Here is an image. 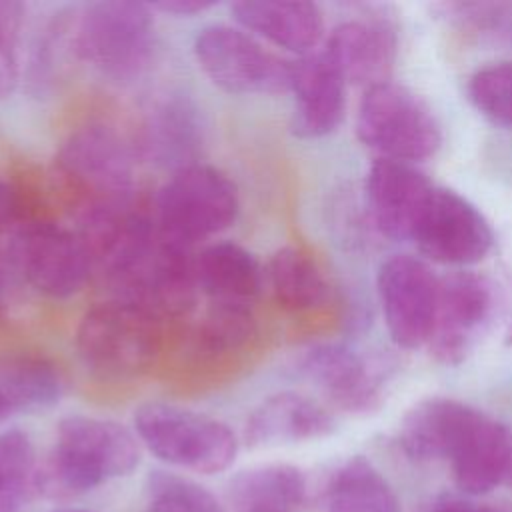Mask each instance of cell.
I'll use <instances>...</instances> for the list:
<instances>
[{
  "mask_svg": "<svg viewBox=\"0 0 512 512\" xmlns=\"http://www.w3.org/2000/svg\"><path fill=\"white\" fill-rule=\"evenodd\" d=\"M140 464V444L122 424L96 416H66L56 442L38 464L36 492L50 500H72L106 480L128 476Z\"/></svg>",
  "mask_w": 512,
  "mask_h": 512,
  "instance_id": "1",
  "label": "cell"
},
{
  "mask_svg": "<svg viewBox=\"0 0 512 512\" xmlns=\"http://www.w3.org/2000/svg\"><path fill=\"white\" fill-rule=\"evenodd\" d=\"M150 4L108 0L76 12L78 60L114 84H132L148 70L156 28Z\"/></svg>",
  "mask_w": 512,
  "mask_h": 512,
  "instance_id": "2",
  "label": "cell"
},
{
  "mask_svg": "<svg viewBox=\"0 0 512 512\" xmlns=\"http://www.w3.org/2000/svg\"><path fill=\"white\" fill-rule=\"evenodd\" d=\"M160 346V318L116 298L90 308L76 328L80 360L104 378L140 376L156 362Z\"/></svg>",
  "mask_w": 512,
  "mask_h": 512,
  "instance_id": "3",
  "label": "cell"
},
{
  "mask_svg": "<svg viewBox=\"0 0 512 512\" xmlns=\"http://www.w3.org/2000/svg\"><path fill=\"white\" fill-rule=\"evenodd\" d=\"M134 428L156 458L192 472H224L238 454V438L230 426L176 404H142L134 412Z\"/></svg>",
  "mask_w": 512,
  "mask_h": 512,
  "instance_id": "4",
  "label": "cell"
},
{
  "mask_svg": "<svg viewBox=\"0 0 512 512\" xmlns=\"http://www.w3.org/2000/svg\"><path fill=\"white\" fill-rule=\"evenodd\" d=\"M356 136L380 158L406 164L424 162L442 146V130L430 106L392 80L364 90L356 112Z\"/></svg>",
  "mask_w": 512,
  "mask_h": 512,
  "instance_id": "5",
  "label": "cell"
},
{
  "mask_svg": "<svg viewBox=\"0 0 512 512\" xmlns=\"http://www.w3.org/2000/svg\"><path fill=\"white\" fill-rule=\"evenodd\" d=\"M240 212L238 188L228 174L208 164L172 172L156 196V224L170 238L194 248L230 228Z\"/></svg>",
  "mask_w": 512,
  "mask_h": 512,
  "instance_id": "6",
  "label": "cell"
},
{
  "mask_svg": "<svg viewBox=\"0 0 512 512\" xmlns=\"http://www.w3.org/2000/svg\"><path fill=\"white\" fill-rule=\"evenodd\" d=\"M58 172L86 198V210L126 208L136 184V150L110 126L74 130L56 158Z\"/></svg>",
  "mask_w": 512,
  "mask_h": 512,
  "instance_id": "7",
  "label": "cell"
},
{
  "mask_svg": "<svg viewBox=\"0 0 512 512\" xmlns=\"http://www.w3.org/2000/svg\"><path fill=\"white\" fill-rule=\"evenodd\" d=\"M192 48L206 78L228 94L290 92L294 62L270 52L242 28L226 24L204 26L196 34Z\"/></svg>",
  "mask_w": 512,
  "mask_h": 512,
  "instance_id": "8",
  "label": "cell"
},
{
  "mask_svg": "<svg viewBox=\"0 0 512 512\" xmlns=\"http://www.w3.org/2000/svg\"><path fill=\"white\" fill-rule=\"evenodd\" d=\"M498 296L480 272L454 270L440 276L436 316L428 338L430 356L442 366H460L492 324Z\"/></svg>",
  "mask_w": 512,
  "mask_h": 512,
  "instance_id": "9",
  "label": "cell"
},
{
  "mask_svg": "<svg viewBox=\"0 0 512 512\" xmlns=\"http://www.w3.org/2000/svg\"><path fill=\"white\" fill-rule=\"evenodd\" d=\"M12 260L24 280L50 298L80 292L94 264L80 232L46 220L28 222L14 234Z\"/></svg>",
  "mask_w": 512,
  "mask_h": 512,
  "instance_id": "10",
  "label": "cell"
},
{
  "mask_svg": "<svg viewBox=\"0 0 512 512\" xmlns=\"http://www.w3.org/2000/svg\"><path fill=\"white\" fill-rule=\"evenodd\" d=\"M384 322L392 342L404 350L428 344L440 290V276L410 254L382 262L376 278Z\"/></svg>",
  "mask_w": 512,
  "mask_h": 512,
  "instance_id": "11",
  "label": "cell"
},
{
  "mask_svg": "<svg viewBox=\"0 0 512 512\" xmlns=\"http://www.w3.org/2000/svg\"><path fill=\"white\" fill-rule=\"evenodd\" d=\"M412 242L440 264L470 266L480 262L494 244V234L484 214L454 190L434 186Z\"/></svg>",
  "mask_w": 512,
  "mask_h": 512,
  "instance_id": "12",
  "label": "cell"
},
{
  "mask_svg": "<svg viewBox=\"0 0 512 512\" xmlns=\"http://www.w3.org/2000/svg\"><path fill=\"white\" fill-rule=\"evenodd\" d=\"M434 184L414 164L376 158L366 174V208L372 224L392 240H412Z\"/></svg>",
  "mask_w": 512,
  "mask_h": 512,
  "instance_id": "13",
  "label": "cell"
},
{
  "mask_svg": "<svg viewBox=\"0 0 512 512\" xmlns=\"http://www.w3.org/2000/svg\"><path fill=\"white\" fill-rule=\"evenodd\" d=\"M202 144V116L186 94L168 92L150 102L138 138V150L148 162L176 172L200 162Z\"/></svg>",
  "mask_w": 512,
  "mask_h": 512,
  "instance_id": "14",
  "label": "cell"
},
{
  "mask_svg": "<svg viewBox=\"0 0 512 512\" xmlns=\"http://www.w3.org/2000/svg\"><path fill=\"white\" fill-rule=\"evenodd\" d=\"M300 372L348 414H370L382 404V384L368 362L342 344H318L300 358Z\"/></svg>",
  "mask_w": 512,
  "mask_h": 512,
  "instance_id": "15",
  "label": "cell"
},
{
  "mask_svg": "<svg viewBox=\"0 0 512 512\" xmlns=\"http://www.w3.org/2000/svg\"><path fill=\"white\" fill-rule=\"evenodd\" d=\"M292 132L300 138H322L334 132L346 112V80L320 50L294 62Z\"/></svg>",
  "mask_w": 512,
  "mask_h": 512,
  "instance_id": "16",
  "label": "cell"
},
{
  "mask_svg": "<svg viewBox=\"0 0 512 512\" xmlns=\"http://www.w3.org/2000/svg\"><path fill=\"white\" fill-rule=\"evenodd\" d=\"M334 416L316 400L298 392L264 398L246 418L244 442L250 448H272L330 436Z\"/></svg>",
  "mask_w": 512,
  "mask_h": 512,
  "instance_id": "17",
  "label": "cell"
},
{
  "mask_svg": "<svg viewBox=\"0 0 512 512\" xmlns=\"http://www.w3.org/2000/svg\"><path fill=\"white\" fill-rule=\"evenodd\" d=\"M396 50V32L384 20L342 22L324 46L346 84L364 86V90L390 80Z\"/></svg>",
  "mask_w": 512,
  "mask_h": 512,
  "instance_id": "18",
  "label": "cell"
},
{
  "mask_svg": "<svg viewBox=\"0 0 512 512\" xmlns=\"http://www.w3.org/2000/svg\"><path fill=\"white\" fill-rule=\"evenodd\" d=\"M510 458L512 434L508 428L476 410L448 460L456 486L466 494L480 496L506 480Z\"/></svg>",
  "mask_w": 512,
  "mask_h": 512,
  "instance_id": "19",
  "label": "cell"
},
{
  "mask_svg": "<svg viewBox=\"0 0 512 512\" xmlns=\"http://www.w3.org/2000/svg\"><path fill=\"white\" fill-rule=\"evenodd\" d=\"M230 12L242 30L300 56L312 54L324 34L322 10L314 2L240 0Z\"/></svg>",
  "mask_w": 512,
  "mask_h": 512,
  "instance_id": "20",
  "label": "cell"
},
{
  "mask_svg": "<svg viewBox=\"0 0 512 512\" xmlns=\"http://www.w3.org/2000/svg\"><path fill=\"white\" fill-rule=\"evenodd\" d=\"M476 408L454 398H426L414 404L400 424V446L414 460L450 458Z\"/></svg>",
  "mask_w": 512,
  "mask_h": 512,
  "instance_id": "21",
  "label": "cell"
},
{
  "mask_svg": "<svg viewBox=\"0 0 512 512\" xmlns=\"http://www.w3.org/2000/svg\"><path fill=\"white\" fill-rule=\"evenodd\" d=\"M198 288L210 300L252 304L266 272L258 258L236 242H214L196 254Z\"/></svg>",
  "mask_w": 512,
  "mask_h": 512,
  "instance_id": "22",
  "label": "cell"
},
{
  "mask_svg": "<svg viewBox=\"0 0 512 512\" xmlns=\"http://www.w3.org/2000/svg\"><path fill=\"white\" fill-rule=\"evenodd\" d=\"M306 496V478L292 464H262L242 470L230 484L236 512H292Z\"/></svg>",
  "mask_w": 512,
  "mask_h": 512,
  "instance_id": "23",
  "label": "cell"
},
{
  "mask_svg": "<svg viewBox=\"0 0 512 512\" xmlns=\"http://www.w3.org/2000/svg\"><path fill=\"white\" fill-rule=\"evenodd\" d=\"M266 280L276 302L292 312L320 308L330 294V286L316 260L296 246L278 248L266 264Z\"/></svg>",
  "mask_w": 512,
  "mask_h": 512,
  "instance_id": "24",
  "label": "cell"
},
{
  "mask_svg": "<svg viewBox=\"0 0 512 512\" xmlns=\"http://www.w3.org/2000/svg\"><path fill=\"white\" fill-rule=\"evenodd\" d=\"M326 512H398V498L366 458L354 456L332 474Z\"/></svg>",
  "mask_w": 512,
  "mask_h": 512,
  "instance_id": "25",
  "label": "cell"
},
{
  "mask_svg": "<svg viewBox=\"0 0 512 512\" xmlns=\"http://www.w3.org/2000/svg\"><path fill=\"white\" fill-rule=\"evenodd\" d=\"M434 10L448 28L474 48H512V2H444Z\"/></svg>",
  "mask_w": 512,
  "mask_h": 512,
  "instance_id": "26",
  "label": "cell"
},
{
  "mask_svg": "<svg viewBox=\"0 0 512 512\" xmlns=\"http://www.w3.org/2000/svg\"><path fill=\"white\" fill-rule=\"evenodd\" d=\"M0 392L14 412L42 410L60 400L62 378L58 368L44 358H8L0 360Z\"/></svg>",
  "mask_w": 512,
  "mask_h": 512,
  "instance_id": "27",
  "label": "cell"
},
{
  "mask_svg": "<svg viewBox=\"0 0 512 512\" xmlns=\"http://www.w3.org/2000/svg\"><path fill=\"white\" fill-rule=\"evenodd\" d=\"M256 334L252 304L210 300L196 332V348L204 354H226L246 346Z\"/></svg>",
  "mask_w": 512,
  "mask_h": 512,
  "instance_id": "28",
  "label": "cell"
},
{
  "mask_svg": "<svg viewBox=\"0 0 512 512\" xmlns=\"http://www.w3.org/2000/svg\"><path fill=\"white\" fill-rule=\"evenodd\" d=\"M78 60L76 10L58 12L38 36L28 66V82L40 92L62 78L68 64Z\"/></svg>",
  "mask_w": 512,
  "mask_h": 512,
  "instance_id": "29",
  "label": "cell"
},
{
  "mask_svg": "<svg viewBox=\"0 0 512 512\" xmlns=\"http://www.w3.org/2000/svg\"><path fill=\"white\" fill-rule=\"evenodd\" d=\"M36 452L30 436L18 428L0 434V512L18 508L36 492Z\"/></svg>",
  "mask_w": 512,
  "mask_h": 512,
  "instance_id": "30",
  "label": "cell"
},
{
  "mask_svg": "<svg viewBox=\"0 0 512 512\" xmlns=\"http://www.w3.org/2000/svg\"><path fill=\"white\" fill-rule=\"evenodd\" d=\"M146 512H224L218 498L202 484L166 470L146 478Z\"/></svg>",
  "mask_w": 512,
  "mask_h": 512,
  "instance_id": "31",
  "label": "cell"
},
{
  "mask_svg": "<svg viewBox=\"0 0 512 512\" xmlns=\"http://www.w3.org/2000/svg\"><path fill=\"white\" fill-rule=\"evenodd\" d=\"M468 98L494 124L512 126V62L476 70L468 80Z\"/></svg>",
  "mask_w": 512,
  "mask_h": 512,
  "instance_id": "32",
  "label": "cell"
},
{
  "mask_svg": "<svg viewBox=\"0 0 512 512\" xmlns=\"http://www.w3.org/2000/svg\"><path fill=\"white\" fill-rule=\"evenodd\" d=\"M24 14V4L0 0V100L10 98L20 82L18 48Z\"/></svg>",
  "mask_w": 512,
  "mask_h": 512,
  "instance_id": "33",
  "label": "cell"
},
{
  "mask_svg": "<svg viewBox=\"0 0 512 512\" xmlns=\"http://www.w3.org/2000/svg\"><path fill=\"white\" fill-rule=\"evenodd\" d=\"M212 6H214V2H206V0H162V2L150 4L152 10L172 14V16H184V18L202 14V12L210 10Z\"/></svg>",
  "mask_w": 512,
  "mask_h": 512,
  "instance_id": "34",
  "label": "cell"
},
{
  "mask_svg": "<svg viewBox=\"0 0 512 512\" xmlns=\"http://www.w3.org/2000/svg\"><path fill=\"white\" fill-rule=\"evenodd\" d=\"M426 512H480V508L472 506L468 500L454 496V494H444L436 498Z\"/></svg>",
  "mask_w": 512,
  "mask_h": 512,
  "instance_id": "35",
  "label": "cell"
},
{
  "mask_svg": "<svg viewBox=\"0 0 512 512\" xmlns=\"http://www.w3.org/2000/svg\"><path fill=\"white\" fill-rule=\"evenodd\" d=\"M16 214V196L10 186L0 178V228L8 224Z\"/></svg>",
  "mask_w": 512,
  "mask_h": 512,
  "instance_id": "36",
  "label": "cell"
},
{
  "mask_svg": "<svg viewBox=\"0 0 512 512\" xmlns=\"http://www.w3.org/2000/svg\"><path fill=\"white\" fill-rule=\"evenodd\" d=\"M12 414H16L14 412V408H12V404L4 398V394L0 392V424L6 420V418H10Z\"/></svg>",
  "mask_w": 512,
  "mask_h": 512,
  "instance_id": "37",
  "label": "cell"
},
{
  "mask_svg": "<svg viewBox=\"0 0 512 512\" xmlns=\"http://www.w3.org/2000/svg\"><path fill=\"white\" fill-rule=\"evenodd\" d=\"M6 294H8V270H6L4 264L0 262V304L4 302Z\"/></svg>",
  "mask_w": 512,
  "mask_h": 512,
  "instance_id": "38",
  "label": "cell"
},
{
  "mask_svg": "<svg viewBox=\"0 0 512 512\" xmlns=\"http://www.w3.org/2000/svg\"><path fill=\"white\" fill-rule=\"evenodd\" d=\"M506 480L512 484V458H510V468H508V476H506Z\"/></svg>",
  "mask_w": 512,
  "mask_h": 512,
  "instance_id": "39",
  "label": "cell"
},
{
  "mask_svg": "<svg viewBox=\"0 0 512 512\" xmlns=\"http://www.w3.org/2000/svg\"><path fill=\"white\" fill-rule=\"evenodd\" d=\"M480 512H506V510H498V508H480Z\"/></svg>",
  "mask_w": 512,
  "mask_h": 512,
  "instance_id": "40",
  "label": "cell"
},
{
  "mask_svg": "<svg viewBox=\"0 0 512 512\" xmlns=\"http://www.w3.org/2000/svg\"><path fill=\"white\" fill-rule=\"evenodd\" d=\"M506 344H510V346H512V328H510V332H508V338H506Z\"/></svg>",
  "mask_w": 512,
  "mask_h": 512,
  "instance_id": "41",
  "label": "cell"
},
{
  "mask_svg": "<svg viewBox=\"0 0 512 512\" xmlns=\"http://www.w3.org/2000/svg\"><path fill=\"white\" fill-rule=\"evenodd\" d=\"M58 512H86V510H58Z\"/></svg>",
  "mask_w": 512,
  "mask_h": 512,
  "instance_id": "42",
  "label": "cell"
}]
</instances>
